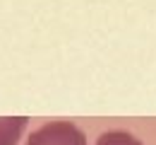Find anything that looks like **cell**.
<instances>
[{
  "label": "cell",
  "instance_id": "7a4b0ae2",
  "mask_svg": "<svg viewBox=\"0 0 156 145\" xmlns=\"http://www.w3.org/2000/svg\"><path fill=\"white\" fill-rule=\"evenodd\" d=\"M27 121H29L27 116H5V119H0V145H17Z\"/></svg>",
  "mask_w": 156,
  "mask_h": 145
},
{
  "label": "cell",
  "instance_id": "3957f363",
  "mask_svg": "<svg viewBox=\"0 0 156 145\" xmlns=\"http://www.w3.org/2000/svg\"><path fill=\"white\" fill-rule=\"evenodd\" d=\"M94 145H144V143L127 131H106L98 135V140Z\"/></svg>",
  "mask_w": 156,
  "mask_h": 145
},
{
  "label": "cell",
  "instance_id": "6da1fadb",
  "mask_svg": "<svg viewBox=\"0 0 156 145\" xmlns=\"http://www.w3.org/2000/svg\"><path fill=\"white\" fill-rule=\"evenodd\" d=\"M24 145H87V135L72 121H51L36 128Z\"/></svg>",
  "mask_w": 156,
  "mask_h": 145
}]
</instances>
